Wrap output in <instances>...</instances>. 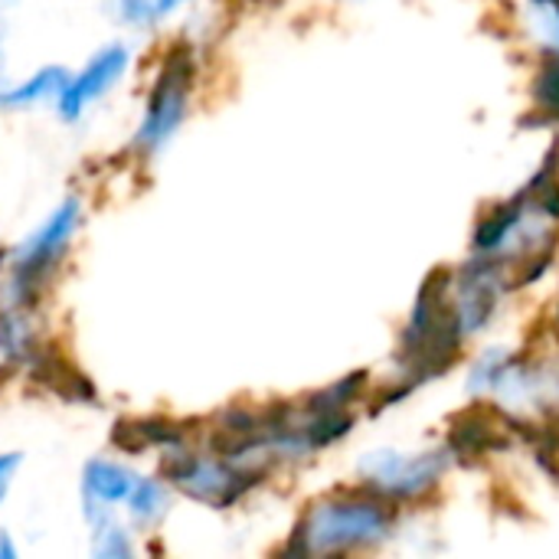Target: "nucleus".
I'll use <instances>...</instances> for the list:
<instances>
[{
  "label": "nucleus",
  "mask_w": 559,
  "mask_h": 559,
  "mask_svg": "<svg viewBox=\"0 0 559 559\" xmlns=\"http://www.w3.org/2000/svg\"><path fill=\"white\" fill-rule=\"evenodd\" d=\"M393 527L396 514L393 508H386L383 498H328L311 504V511L295 531V544L288 554H350L383 544L393 534Z\"/></svg>",
  "instance_id": "obj_1"
},
{
  "label": "nucleus",
  "mask_w": 559,
  "mask_h": 559,
  "mask_svg": "<svg viewBox=\"0 0 559 559\" xmlns=\"http://www.w3.org/2000/svg\"><path fill=\"white\" fill-rule=\"evenodd\" d=\"M449 465H452L449 449H426V452L377 449L357 462V475L364 488L383 501H416L442 481Z\"/></svg>",
  "instance_id": "obj_2"
},
{
  "label": "nucleus",
  "mask_w": 559,
  "mask_h": 559,
  "mask_svg": "<svg viewBox=\"0 0 559 559\" xmlns=\"http://www.w3.org/2000/svg\"><path fill=\"white\" fill-rule=\"evenodd\" d=\"M190 79H193V62H190V56L183 49H177L164 62V69H160V75L154 82V92L147 98L141 128H138V147L141 151L154 154L177 134V128L187 118Z\"/></svg>",
  "instance_id": "obj_3"
},
{
  "label": "nucleus",
  "mask_w": 559,
  "mask_h": 559,
  "mask_svg": "<svg viewBox=\"0 0 559 559\" xmlns=\"http://www.w3.org/2000/svg\"><path fill=\"white\" fill-rule=\"evenodd\" d=\"M167 475L170 481L190 495L193 501L226 508L246 495V488L259 478L246 468H239L233 459L216 455H197V452H170L167 455Z\"/></svg>",
  "instance_id": "obj_4"
},
{
  "label": "nucleus",
  "mask_w": 559,
  "mask_h": 559,
  "mask_svg": "<svg viewBox=\"0 0 559 559\" xmlns=\"http://www.w3.org/2000/svg\"><path fill=\"white\" fill-rule=\"evenodd\" d=\"M79 223H82V203L66 200L59 210H52L46 216V223L29 239H23L16 246V252H13V282H16L23 298H26V288L36 278H43L62 259V252L69 249V239L79 229Z\"/></svg>",
  "instance_id": "obj_5"
},
{
  "label": "nucleus",
  "mask_w": 559,
  "mask_h": 559,
  "mask_svg": "<svg viewBox=\"0 0 559 559\" xmlns=\"http://www.w3.org/2000/svg\"><path fill=\"white\" fill-rule=\"evenodd\" d=\"M124 69H128V49L124 46L111 43V46L98 49L85 62V69L79 75H69L62 95L56 98L59 102V115L66 121H79L92 102H98L102 95H108L118 85V79L124 75Z\"/></svg>",
  "instance_id": "obj_6"
},
{
  "label": "nucleus",
  "mask_w": 559,
  "mask_h": 559,
  "mask_svg": "<svg viewBox=\"0 0 559 559\" xmlns=\"http://www.w3.org/2000/svg\"><path fill=\"white\" fill-rule=\"evenodd\" d=\"M141 475H134L128 465L111 462V459H92L82 472V504H85V521L92 527L115 521V504H124L134 481Z\"/></svg>",
  "instance_id": "obj_7"
},
{
  "label": "nucleus",
  "mask_w": 559,
  "mask_h": 559,
  "mask_svg": "<svg viewBox=\"0 0 559 559\" xmlns=\"http://www.w3.org/2000/svg\"><path fill=\"white\" fill-rule=\"evenodd\" d=\"M66 82L69 72L62 66H46L20 85H0V108H33L39 102L59 98Z\"/></svg>",
  "instance_id": "obj_8"
},
{
  "label": "nucleus",
  "mask_w": 559,
  "mask_h": 559,
  "mask_svg": "<svg viewBox=\"0 0 559 559\" xmlns=\"http://www.w3.org/2000/svg\"><path fill=\"white\" fill-rule=\"evenodd\" d=\"M0 350L7 360H23L36 350V334L20 305H10L0 311Z\"/></svg>",
  "instance_id": "obj_9"
},
{
  "label": "nucleus",
  "mask_w": 559,
  "mask_h": 559,
  "mask_svg": "<svg viewBox=\"0 0 559 559\" xmlns=\"http://www.w3.org/2000/svg\"><path fill=\"white\" fill-rule=\"evenodd\" d=\"M124 508H128V518H131L134 524L151 527V524H157V521L167 514L170 498H167V488H164L160 481H154V478H138L134 488H131V495H128V501H124Z\"/></svg>",
  "instance_id": "obj_10"
},
{
  "label": "nucleus",
  "mask_w": 559,
  "mask_h": 559,
  "mask_svg": "<svg viewBox=\"0 0 559 559\" xmlns=\"http://www.w3.org/2000/svg\"><path fill=\"white\" fill-rule=\"evenodd\" d=\"M524 23L531 39L547 52H559V0H524Z\"/></svg>",
  "instance_id": "obj_11"
},
{
  "label": "nucleus",
  "mask_w": 559,
  "mask_h": 559,
  "mask_svg": "<svg viewBox=\"0 0 559 559\" xmlns=\"http://www.w3.org/2000/svg\"><path fill=\"white\" fill-rule=\"evenodd\" d=\"M92 554L102 559H131L134 557V540L131 534L118 524V521H108V524H98L92 527Z\"/></svg>",
  "instance_id": "obj_12"
},
{
  "label": "nucleus",
  "mask_w": 559,
  "mask_h": 559,
  "mask_svg": "<svg viewBox=\"0 0 559 559\" xmlns=\"http://www.w3.org/2000/svg\"><path fill=\"white\" fill-rule=\"evenodd\" d=\"M534 102L544 118H559V52L547 56L534 82Z\"/></svg>",
  "instance_id": "obj_13"
},
{
  "label": "nucleus",
  "mask_w": 559,
  "mask_h": 559,
  "mask_svg": "<svg viewBox=\"0 0 559 559\" xmlns=\"http://www.w3.org/2000/svg\"><path fill=\"white\" fill-rule=\"evenodd\" d=\"M154 7H157V0H118V16L131 26H151V23H157Z\"/></svg>",
  "instance_id": "obj_14"
},
{
  "label": "nucleus",
  "mask_w": 559,
  "mask_h": 559,
  "mask_svg": "<svg viewBox=\"0 0 559 559\" xmlns=\"http://www.w3.org/2000/svg\"><path fill=\"white\" fill-rule=\"evenodd\" d=\"M16 468H20V455H16V452L0 455V501H3V495L10 491V481H13Z\"/></svg>",
  "instance_id": "obj_15"
},
{
  "label": "nucleus",
  "mask_w": 559,
  "mask_h": 559,
  "mask_svg": "<svg viewBox=\"0 0 559 559\" xmlns=\"http://www.w3.org/2000/svg\"><path fill=\"white\" fill-rule=\"evenodd\" d=\"M183 3H190V0H157L154 13H157V20H164V16H170L174 10H180Z\"/></svg>",
  "instance_id": "obj_16"
},
{
  "label": "nucleus",
  "mask_w": 559,
  "mask_h": 559,
  "mask_svg": "<svg viewBox=\"0 0 559 559\" xmlns=\"http://www.w3.org/2000/svg\"><path fill=\"white\" fill-rule=\"evenodd\" d=\"M0 557H16V550H13V544H10V537L7 534H0Z\"/></svg>",
  "instance_id": "obj_17"
}]
</instances>
